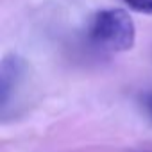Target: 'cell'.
Masks as SVG:
<instances>
[{
  "label": "cell",
  "mask_w": 152,
  "mask_h": 152,
  "mask_svg": "<svg viewBox=\"0 0 152 152\" xmlns=\"http://www.w3.org/2000/svg\"><path fill=\"white\" fill-rule=\"evenodd\" d=\"M141 107H143L145 115L152 120V91H147L141 95Z\"/></svg>",
  "instance_id": "cell-4"
},
{
  "label": "cell",
  "mask_w": 152,
  "mask_h": 152,
  "mask_svg": "<svg viewBox=\"0 0 152 152\" xmlns=\"http://www.w3.org/2000/svg\"><path fill=\"white\" fill-rule=\"evenodd\" d=\"M132 152H152V150H132Z\"/></svg>",
  "instance_id": "cell-5"
},
{
  "label": "cell",
  "mask_w": 152,
  "mask_h": 152,
  "mask_svg": "<svg viewBox=\"0 0 152 152\" xmlns=\"http://www.w3.org/2000/svg\"><path fill=\"white\" fill-rule=\"evenodd\" d=\"M122 2L131 7L132 11L143 13V15H152V0H122Z\"/></svg>",
  "instance_id": "cell-3"
},
{
  "label": "cell",
  "mask_w": 152,
  "mask_h": 152,
  "mask_svg": "<svg viewBox=\"0 0 152 152\" xmlns=\"http://www.w3.org/2000/svg\"><path fill=\"white\" fill-rule=\"evenodd\" d=\"M86 38L91 47L102 52H125L134 47L136 27L124 9L106 7L91 16Z\"/></svg>",
  "instance_id": "cell-1"
},
{
  "label": "cell",
  "mask_w": 152,
  "mask_h": 152,
  "mask_svg": "<svg viewBox=\"0 0 152 152\" xmlns=\"http://www.w3.org/2000/svg\"><path fill=\"white\" fill-rule=\"evenodd\" d=\"M27 75L29 64L20 54L11 52L2 57V63H0V111L4 116L7 115L16 93L25 84Z\"/></svg>",
  "instance_id": "cell-2"
}]
</instances>
